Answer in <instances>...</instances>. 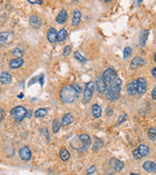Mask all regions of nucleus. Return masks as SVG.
Masks as SVG:
<instances>
[{
	"mask_svg": "<svg viewBox=\"0 0 156 175\" xmlns=\"http://www.w3.org/2000/svg\"><path fill=\"white\" fill-rule=\"evenodd\" d=\"M78 95H79V93L77 92L75 88H74V86L68 85V86H64V87L61 89L60 97H61V100L64 103H71L77 98Z\"/></svg>",
	"mask_w": 156,
	"mask_h": 175,
	"instance_id": "f257e3e1",
	"label": "nucleus"
},
{
	"mask_svg": "<svg viewBox=\"0 0 156 175\" xmlns=\"http://www.w3.org/2000/svg\"><path fill=\"white\" fill-rule=\"evenodd\" d=\"M72 147L80 152H84L91 145V138L87 134L78 135L72 140Z\"/></svg>",
	"mask_w": 156,
	"mask_h": 175,
	"instance_id": "f03ea898",
	"label": "nucleus"
},
{
	"mask_svg": "<svg viewBox=\"0 0 156 175\" xmlns=\"http://www.w3.org/2000/svg\"><path fill=\"white\" fill-rule=\"evenodd\" d=\"M121 80L120 79H116L113 84L110 85V87L105 92V95H106V98L110 101H114L119 97L120 95V92H121Z\"/></svg>",
	"mask_w": 156,
	"mask_h": 175,
	"instance_id": "7ed1b4c3",
	"label": "nucleus"
},
{
	"mask_svg": "<svg viewBox=\"0 0 156 175\" xmlns=\"http://www.w3.org/2000/svg\"><path fill=\"white\" fill-rule=\"evenodd\" d=\"M27 110L23 106H16L11 110L12 117L17 121V122H21L23 120V118L26 117Z\"/></svg>",
	"mask_w": 156,
	"mask_h": 175,
	"instance_id": "20e7f679",
	"label": "nucleus"
},
{
	"mask_svg": "<svg viewBox=\"0 0 156 175\" xmlns=\"http://www.w3.org/2000/svg\"><path fill=\"white\" fill-rule=\"evenodd\" d=\"M103 78L106 85H112L113 82L117 79V73L112 67H109L106 69L103 74Z\"/></svg>",
	"mask_w": 156,
	"mask_h": 175,
	"instance_id": "39448f33",
	"label": "nucleus"
},
{
	"mask_svg": "<svg viewBox=\"0 0 156 175\" xmlns=\"http://www.w3.org/2000/svg\"><path fill=\"white\" fill-rule=\"evenodd\" d=\"M94 89H95V83L93 81H90L86 84V87L84 89V99L83 101L85 103H88L92 99Z\"/></svg>",
	"mask_w": 156,
	"mask_h": 175,
	"instance_id": "423d86ee",
	"label": "nucleus"
},
{
	"mask_svg": "<svg viewBox=\"0 0 156 175\" xmlns=\"http://www.w3.org/2000/svg\"><path fill=\"white\" fill-rule=\"evenodd\" d=\"M19 155H20V158L26 162L29 161L31 159V151L29 150V148L26 146H23L19 150Z\"/></svg>",
	"mask_w": 156,
	"mask_h": 175,
	"instance_id": "0eeeda50",
	"label": "nucleus"
},
{
	"mask_svg": "<svg viewBox=\"0 0 156 175\" xmlns=\"http://www.w3.org/2000/svg\"><path fill=\"white\" fill-rule=\"evenodd\" d=\"M106 84H105V82L104 80L103 76L99 77L96 81V87H97V89L99 91V92L100 93H104V92H106L107 89H106Z\"/></svg>",
	"mask_w": 156,
	"mask_h": 175,
	"instance_id": "6e6552de",
	"label": "nucleus"
},
{
	"mask_svg": "<svg viewBox=\"0 0 156 175\" xmlns=\"http://www.w3.org/2000/svg\"><path fill=\"white\" fill-rule=\"evenodd\" d=\"M136 82H138V95H142L146 92V81L143 78H139Z\"/></svg>",
	"mask_w": 156,
	"mask_h": 175,
	"instance_id": "1a4fd4ad",
	"label": "nucleus"
},
{
	"mask_svg": "<svg viewBox=\"0 0 156 175\" xmlns=\"http://www.w3.org/2000/svg\"><path fill=\"white\" fill-rule=\"evenodd\" d=\"M57 37H58V32L56 31V29H55L54 27L49 28L48 32H47V39L49 40V42L52 43V44H55V43L58 41Z\"/></svg>",
	"mask_w": 156,
	"mask_h": 175,
	"instance_id": "9d476101",
	"label": "nucleus"
},
{
	"mask_svg": "<svg viewBox=\"0 0 156 175\" xmlns=\"http://www.w3.org/2000/svg\"><path fill=\"white\" fill-rule=\"evenodd\" d=\"M109 165H110V166L115 171H121L124 167V163L121 161H119V159H112L110 161V162H109Z\"/></svg>",
	"mask_w": 156,
	"mask_h": 175,
	"instance_id": "9b49d317",
	"label": "nucleus"
},
{
	"mask_svg": "<svg viewBox=\"0 0 156 175\" xmlns=\"http://www.w3.org/2000/svg\"><path fill=\"white\" fill-rule=\"evenodd\" d=\"M127 92L130 95H135L138 92V82L133 81L131 83H129L127 87Z\"/></svg>",
	"mask_w": 156,
	"mask_h": 175,
	"instance_id": "f8f14e48",
	"label": "nucleus"
},
{
	"mask_svg": "<svg viewBox=\"0 0 156 175\" xmlns=\"http://www.w3.org/2000/svg\"><path fill=\"white\" fill-rule=\"evenodd\" d=\"M23 64V60L21 57H17V58H13L10 61V67L12 69H17L20 68L21 66H22Z\"/></svg>",
	"mask_w": 156,
	"mask_h": 175,
	"instance_id": "ddd939ff",
	"label": "nucleus"
},
{
	"mask_svg": "<svg viewBox=\"0 0 156 175\" xmlns=\"http://www.w3.org/2000/svg\"><path fill=\"white\" fill-rule=\"evenodd\" d=\"M66 19H68V13H66L65 10H62L57 16L56 22L58 23H60V25H62V23H64L66 22Z\"/></svg>",
	"mask_w": 156,
	"mask_h": 175,
	"instance_id": "4468645a",
	"label": "nucleus"
},
{
	"mask_svg": "<svg viewBox=\"0 0 156 175\" xmlns=\"http://www.w3.org/2000/svg\"><path fill=\"white\" fill-rule=\"evenodd\" d=\"M142 167L147 172H155L156 171V163L153 162H146L143 163Z\"/></svg>",
	"mask_w": 156,
	"mask_h": 175,
	"instance_id": "2eb2a0df",
	"label": "nucleus"
},
{
	"mask_svg": "<svg viewBox=\"0 0 156 175\" xmlns=\"http://www.w3.org/2000/svg\"><path fill=\"white\" fill-rule=\"evenodd\" d=\"M12 77L8 72L3 71L1 72V75H0V81H1V84L3 85H8L11 83Z\"/></svg>",
	"mask_w": 156,
	"mask_h": 175,
	"instance_id": "dca6fc26",
	"label": "nucleus"
},
{
	"mask_svg": "<svg viewBox=\"0 0 156 175\" xmlns=\"http://www.w3.org/2000/svg\"><path fill=\"white\" fill-rule=\"evenodd\" d=\"M74 121V118L73 116L70 114V113H66V114L62 117V126H68V124H70L72 122Z\"/></svg>",
	"mask_w": 156,
	"mask_h": 175,
	"instance_id": "f3484780",
	"label": "nucleus"
},
{
	"mask_svg": "<svg viewBox=\"0 0 156 175\" xmlns=\"http://www.w3.org/2000/svg\"><path fill=\"white\" fill-rule=\"evenodd\" d=\"M29 22L31 26H33L34 28H39L41 26V21L37 16H31L29 18Z\"/></svg>",
	"mask_w": 156,
	"mask_h": 175,
	"instance_id": "a211bd4d",
	"label": "nucleus"
},
{
	"mask_svg": "<svg viewBox=\"0 0 156 175\" xmlns=\"http://www.w3.org/2000/svg\"><path fill=\"white\" fill-rule=\"evenodd\" d=\"M81 21V12L79 10H75L73 13V19H72V25L76 26L79 25V22Z\"/></svg>",
	"mask_w": 156,
	"mask_h": 175,
	"instance_id": "6ab92c4d",
	"label": "nucleus"
},
{
	"mask_svg": "<svg viewBox=\"0 0 156 175\" xmlns=\"http://www.w3.org/2000/svg\"><path fill=\"white\" fill-rule=\"evenodd\" d=\"M144 63H146V61H144L142 57H136L135 58H133V60L131 62V66L133 68H136V67H139V66H140V65H143Z\"/></svg>",
	"mask_w": 156,
	"mask_h": 175,
	"instance_id": "aec40b11",
	"label": "nucleus"
},
{
	"mask_svg": "<svg viewBox=\"0 0 156 175\" xmlns=\"http://www.w3.org/2000/svg\"><path fill=\"white\" fill-rule=\"evenodd\" d=\"M101 113H103V111H101V108H100V105H98V104L93 105L92 114L94 116V118H100V117L101 116Z\"/></svg>",
	"mask_w": 156,
	"mask_h": 175,
	"instance_id": "412c9836",
	"label": "nucleus"
},
{
	"mask_svg": "<svg viewBox=\"0 0 156 175\" xmlns=\"http://www.w3.org/2000/svg\"><path fill=\"white\" fill-rule=\"evenodd\" d=\"M147 38H148V31L146 29H142L140 31V43L142 47L146 45Z\"/></svg>",
	"mask_w": 156,
	"mask_h": 175,
	"instance_id": "4be33fe9",
	"label": "nucleus"
},
{
	"mask_svg": "<svg viewBox=\"0 0 156 175\" xmlns=\"http://www.w3.org/2000/svg\"><path fill=\"white\" fill-rule=\"evenodd\" d=\"M138 151L140 152V154L142 155V157H146V156L149 154V148L146 145H143V144L138 147Z\"/></svg>",
	"mask_w": 156,
	"mask_h": 175,
	"instance_id": "5701e85b",
	"label": "nucleus"
},
{
	"mask_svg": "<svg viewBox=\"0 0 156 175\" xmlns=\"http://www.w3.org/2000/svg\"><path fill=\"white\" fill-rule=\"evenodd\" d=\"M66 37H68V31H66L65 29H62L58 32L57 40H58V42H62L64 40H65Z\"/></svg>",
	"mask_w": 156,
	"mask_h": 175,
	"instance_id": "b1692460",
	"label": "nucleus"
},
{
	"mask_svg": "<svg viewBox=\"0 0 156 175\" xmlns=\"http://www.w3.org/2000/svg\"><path fill=\"white\" fill-rule=\"evenodd\" d=\"M69 157H70V155L68 153V151L66 150L65 148H62V149L61 150V152H60V158L62 159V161L65 162L69 159Z\"/></svg>",
	"mask_w": 156,
	"mask_h": 175,
	"instance_id": "393cba45",
	"label": "nucleus"
},
{
	"mask_svg": "<svg viewBox=\"0 0 156 175\" xmlns=\"http://www.w3.org/2000/svg\"><path fill=\"white\" fill-rule=\"evenodd\" d=\"M61 126H62V122H60V120H54L53 121V126H52V128H53V132L54 133H57V132L60 130L61 128Z\"/></svg>",
	"mask_w": 156,
	"mask_h": 175,
	"instance_id": "a878e982",
	"label": "nucleus"
},
{
	"mask_svg": "<svg viewBox=\"0 0 156 175\" xmlns=\"http://www.w3.org/2000/svg\"><path fill=\"white\" fill-rule=\"evenodd\" d=\"M47 113H48V111H47L45 108H40V109H38V110H36V112L34 113V115L36 118H43V117H45L47 115Z\"/></svg>",
	"mask_w": 156,
	"mask_h": 175,
	"instance_id": "bb28decb",
	"label": "nucleus"
},
{
	"mask_svg": "<svg viewBox=\"0 0 156 175\" xmlns=\"http://www.w3.org/2000/svg\"><path fill=\"white\" fill-rule=\"evenodd\" d=\"M104 145V142L101 141L100 139H99L98 137H95V143H94V147H93V150L94 151H98L100 150V148H101Z\"/></svg>",
	"mask_w": 156,
	"mask_h": 175,
	"instance_id": "cd10ccee",
	"label": "nucleus"
},
{
	"mask_svg": "<svg viewBox=\"0 0 156 175\" xmlns=\"http://www.w3.org/2000/svg\"><path fill=\"white\" fill-rule=\"evenodd\" d=\"M147 135L150 140H156V128L150 127L147 131Z\"/></svg>",
	"mask_w": 156,
	"mask_h": 175,
	"instance_id": "c85d7f7f",
	"label": "nucleus"
},
{
	"mask_svg": "<svg viewBox=\"0 0 156 175\" xmlns=\"http://www.w3.org/2000/svg\"><path fill=\"white\" fill-rule=\"evenodd\" d=\"M74 57H75L78 61H80L81 63H85V62H86V58L83 56H82V54L79 52H75V53H74Z\"/></svg>",
	"mask_w": 156,
	"mask_h": 175,
	"instance_id": "c756f323",
	"label": "nucleus"
},
{
	"mask_svg": "<svg viewBox=\"0 0 156 175\" xmlns=\"http://www.w3.org/2000/svg\"><path fill=\"white\" fill-rule=\"evenodd\" d=\"M10 33L7 32V31H4V32H2L1 34H0V42L2 43H5L7 40H8V37H9Z\"/></svg>",
	"mask_w": 156,
	"mask_h": 175,
	"instance_id": "7c9ffc66",
	"label": "nucleus"
},
{
	"mask_svg": "<svg viewBox=\"0 0 156 175\" xmlns=\"http://www.w3.org/2000/svg\"><path fill=\"white\" fill-rule=\"evenodd\" d=\"M12 54H13V56H16L17 57H21L22 58V54H23V52L22 50H20V49H15V50H13Z\"/></svg>",
	"mask_w": 156,
	"mask_h": 175,
	"instance_id": "2f4dec72",
	"label": "nucleus"
},
{
	"mask_svg": "<svg viewBox=\"0 0 156 175\" xmlns=\"http://www.w3.org/2000/svg\"><path fill=\"white\" fill-rule=\"evenodd\" d=\"M131 53H132V50H131L130 47H126V48L124 49V58H125V60L129 57V56L131 54Z\"/></svg>",
	"mask_w": 156,
	"mask_h": 175,
	"instance_id": "473e14b6",
	"label": "nucleus"
},
{
	"mask_svg": "<svg viewBox=\"0 0 156 175\" xmlns=\"http://www.w3.org/2000/svg\"><path fill=\"white\" fill-rule=\"evenodd\" d=\"M133 156H134V158L136 159H140L142 157V155L140 154V152L138 151V149H136V150H134L133 151Z\"/></svg>",
	"mask_w": 156,
	"mask_h": 175,
	"instance_id": "72a5a7b5",
	"label": "nucleus"
},
{
	"mask_svg": "<svg viewBox=\"0 0 156 175\" xmlns=\"http://www.w3.org/2000/svg\"><path fill=\"white\" fill-rule=\"evenodd\" d=\"M95 170H96V166L95 165H91L87 170H86V173H87L88 175H90V174H92V173L95 172Z\"/></svg>",
	"mask_w": 156,
	"mask_h": 175,
	"instance_id": "f704fd0d",
	"label": "nucleus"
},
{
	"mask_svg": "<svg viewBox=\"0 0 156 175\" xmlns=\"http://www.w3.org/2000/svg\"><path fill=\"white\" fill-rule=\"evenodd\" d=\"M70 51H71V48H70V46H66L64 50V56H68L70 54Z\"/></svg>",
	"mask_w": 156,
	"mask_h": 175,
	"instance_id": "c9c22d12",
	"label": "nucleus"
},
{
	"mask_svg": "<svg viewBox=\"0 0 156 175\" xmlns=\"http://www.w3.org/2000/svg\"><path fill=\"white\" fill-rule=\"evenodd\" d=\"M126 119H127V115L126 114H122L119 117V119H118V124H122Z\"/></svg>",
	"mask_w": 156,
	"mask_h": 175,
	"instance_id": "e433bc0d",
	"label": "nucleus"
},
{
	"mask_svg": "<svg viewBox=\"0 0 156 175\" xmlns=\"http://www.w3.org/2000/svg\"><path fill=\"white\" fill-rule=\"evenodd\" d=\"M28 2L29 3H31V4H42L43 3V1L42 0H28Z\"/></svg>",
	"mask_w": 156,
	"mask_h": 175,
	"instance_id": "4c0bfd02",
	"label": "nucleus"
},
{
	"mask_svg": "<svg viewBox=\"0 0 156 175\" xmlns=\"http://www.w3.org/2000/svg\"><path fill=\"white\" fill-rule=\"evenodd\" d=\"M32 114H33V112H32V110H28L27 111V113H26V118H31V116H32Z\"/></svg>",
	"mask_w": 156,
	"mask_h": 175,
	"instance_id": "58836bf2",
	"label": "nucleus"
},
{
	"mask_svg": "<svg viewBox=\"0 0 156 175\" xmlns=\"http://www.w3.org/2000/svg\"><path fill=\"white\" fill-rule=\"evenodd\" d=\"M151 95H152V98H153L154 100H156V87L154 88V89H153V91H152Z\"/></svg>",
	"mask_w": 156,
	"mask_h": 175,
	"instance_id": "ea45409f",
	"label": "nucleus"
},
{
	"mask_svg": "<svg viewBox=\"0 0 156 175\" xmlns=\"http://www.w3.org/2000/svg\"><path fill=\"white\" fill-rule=\"evenodd\" d=\"M73 86H74V88H75V89L77 91V92L80 93L81 92V87H80V86H78V85H73Z\"/></svg>",
	"mask_w": 156,
	"mask_h": 175,
	"instance_id": "a19ab883",
	"label": "nucleus"
},
{
	"mask_svg": "<svg viewBox=\"0 0 156 175\" xmlns=\"http://www.w3.org/2000/svg\"><path fill=\"white\" fill-rule=\"evenodd\" d=\"M151 74H152V76L156 78V67L151 70Z\"/></svg>",
	"mask_w": 156,
	"mask_h": 175,
	"instance_id": "79ce46f5",
	"label": "nucleus"
},
{
	"mask_svg": "<svg viewBox=\"0 0 156 175\" xmlns=\"http://www.w3.org/2000/svg\"><path fill=\"white\" fill-rule=\"evenodd\" d=\"M0 112H1V118H0V121H3V119H4V111H3V109H1Z\"/></svg>",
	"mask_w": 156,
	"mask_h": 175,
	"instance_id": "37998d69",
	"label": "nucleus"
},
{
	"mask_svg": "<svg viewBox=\"0 0 156 175\" xmlns=\"http://www.w3.org/2000/svg\"><path fill=\"white\" fill-rule=\"evenodd\" d=\"M107 115L109 116V115H111V110L110 109H107Z\"/></svg>",
	"mask_w": 156,
	"mask_h": 175,
	"instance_id": "c03bdc74",
	"label": "nucleus"
},
{
	"mask_svg": "<svg viewBox=\"0 0 156 175\" xmlns=\"http://www.w3.org/2000/svg\"><path fill=\"white\" fill-rule=\"evenodd\" d=\"M43 79H44V75H41V84H43Z\"/></svg>",
	"mask_w": 156,
	"mask_h": 175,
	"instance_id": "a18cd8bd",
	"label": "nucleus"
},
{
	"mask_svg": "<svg viewBox=\"0 0 156 175\" xmlns=\"http://www.w3.org/2000/svg\"><path fill=\"white\" fill-rule=\"evenodd\" d=\"M22 96H23V95L21 93V95H19V98H22Z\"/></svg>",
	"mask_w": 156,
	"mask_h": 175,
	"instance_id": "49530a36",
	"label": "nucleus"
},
{
	"mask_svg": "<svg viewBox=\"0 0 156 175\" xmlns=\"http://www.w3.org/2000/svg\"><path fill=\"white\" fill-rule=\"evenodd\" d=\"M154 61L156 62V53L154 54Z\"/></svg>",
	"mask_w": 156,
	"mask_h": 175,
	"instance_id": "de8ad7c7",
	"label": "nucleus"
},
{
	"mask_svg": "<svg viewBox=\"0 0 156 175\" xmlns=\"http://www.w3.org/2000/svg\"><path fill=\"white\" fill-rule=\"evenodd\" d=\"M130 175H138V174H135V173H132V174H130Z\"/></svg>",
	"mask_w": 156,
	"mask_h": 175,
	"instance_id": "09e8293b",
	"label": "nucleus"
}]
</instances>
